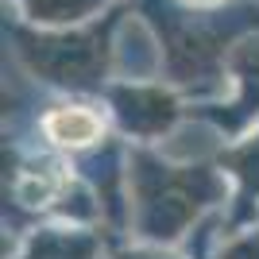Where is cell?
<instances>
[{
  "mask_svg": "<svg viewBox=\"0 0 259 259\" xmlns=\"http://www.w3.org/2000/svg\"><path fill=\"white\" fill-rule=\"evenodd\" d=\"M43 128H47V136H51L54 143H62V147H85V143H93L101 136V120H97V112H89L85 105H62L43 120Z\"/></svg>",
  "mask_w": 259,
  "mask_h": 259,
  "instance_id": "cell-2",
  "label": "cell"
},
{
  "mask_svg": "<svg viewBox=\"0 0 259 259\" xmlns=\"http://www.w3.org/2000/svg\"><path fill=\"white\" fill-rule=\"evenodd\" d=\"M182 4H190V8H221L225 0H182Z\"/></svg>",
  "mask_w": 259,
  "mask_h": 259,
  "instance_id": "cell-4",
  "label": "cell"
},
{
  "mask_svg": "<svg viewBox=\"0 0 259 259\" xmlns=\"http://www.w3.org/2000/svg\"><path fill=\"white\" fill-rule=\"evenodd\" d=\"M20 4L31 12L35 23H77L105 8L108 0H20Z\"/></svg>",
  "mask_w": 259,
  "mask_h": 259,
  "instance_id": "cell-3",
  "label": "cell"
},
{
  "mask_svg": "<svg viewBox=\"0 0 259 259\" xmlns=\"http://www.w3.org/2000/svg\"><path fill=\"white\" fill-rule=\"evenodd\" d=\"M120 12H112L105 20V27H93V31H77V35H35L31 43L20 35V51L31 58L35 66H43V70H51V74H58L54 81H70V74H74V81L81 74H97V62L101 54H105V31L116 23Z\"/></svg>",
  "mask_w": 259,
  "mask_h": 259,
  "instance_id": "cell-1",
  "label": "cell"
}]
</instances>
